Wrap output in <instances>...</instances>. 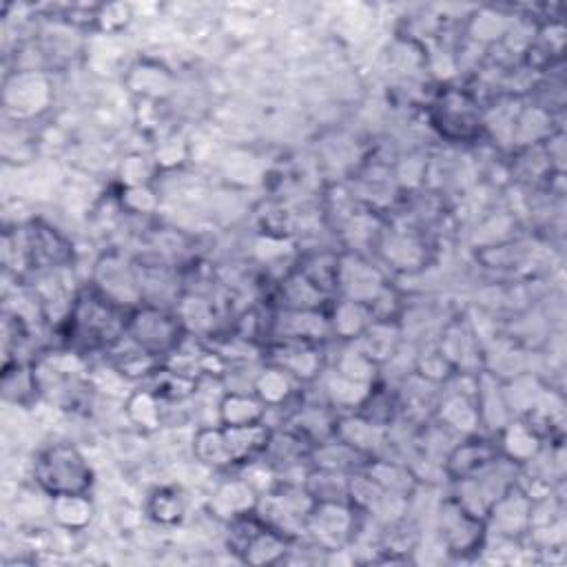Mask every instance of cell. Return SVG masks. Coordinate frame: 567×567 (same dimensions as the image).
<instances>
[{"label":"cell","mask_w":567,"mask_h":567,"mask_svg":"<svg viewBox=\"0 0 567 567\" xmlns=\"http://www.w3.org/2000/svg\"><path fill=\"white\" fill-rule=\"evenodd\" d=\"M120 308L97 290L80 292L69 312V334L91 348L115 343L126 332V319Z\"/></svg>","instance_id":"obj_1"},{"label":"cell","mask_w":567,"mask_h":567,"mask_svg":"<svg viewBox=\"0 0 567 567\" xmlns=\"http://www.w3.org/2000/svg\"><path fill=\"white\" fill-rule=\"evenodd\" d=\"M33 474L40 487L51 496L86 494L93 483L89 463L73 445L66 443H58L40 452L33 465Z\"/></svg>","instance_id":"obj_2"},{"label":"cell","mask_w":567,"mask_h":567,"mask_svg":"<svg viewBox=\"0 0 567 567\" xmlns=\"http://www.w3.org/2000/svg\"><path fill=\"white\" fill-rule=\"evenodd\" d=\"M357 514L352 503H315L306 518V532L319 549H341L354 538Z\"/></svg>","instance_id":"obj_3"},{"label":"cell","mask_w":567,"mask_h":567,"mask_svg":"<svg viewBox=\"0 0 567 567\" xmlns=\"http://www.w3.org/2000/svg\"><path fill=\"white\" fill-rule=\"evenodd\" d=\"M177 330H179V321L155 306L137 308L126 319V334L131 337V341L153 357L177 348L179 343Z\"/></svg>","instance_id":"obj_4"},{"label":"cell","mask_w":567,"mask_h":567,"mask_svg":"<svg viewBox=\"0 0 567 567\" xmlns=\"http://www.w3.org/2000/svg\"><path fill=\"white\" fill-rule=\"evenodd\" d=\"M441 540L450 554L476 551L485 536V518L472 514L456 498H447L439 514Z\"/></svg>","instance_id":"obj_5"},{"label":"cell","mask_w":567,"mask_h":567,"mask_svg":"<svg viewBox=\"0 0 567 567\" xmlns=\"http://www.w3.org/2000/svg\"><path fill=\"white\" fill-rule=\"evenodd\" d=\"M434 126L450 140H470L481 133V113L463 91H445L434 104Z\"/></svg>","instance_id":"obj_6"},{"label":"cell","mask_w":567,"mask_h":567,"mask_svg":"<svg viewBox=\"0 0 567 567\" xmlns=\"http://www.w3.org/2000/svg\"><path fill=\"white\" fill-rule=\"evenodd\" d=\"M221 432L228 447V456L235 465V463L259 461L272 430L264 421H259L248 425H221Z\"/></svg>","instance_id":"obj_7"},{"label":"cell","mask_w":567,"mask_h":567,"mask_svg":"<svg viewBox=\"0 0 567 567\" xmlns=\"http://www.w3.org/2000/svg\"><path fill=\"white\" fill-rule=\"evenodd\" d=\"M494 458H496V450L492 445H487L485 441H467L456 445L447 456V472L458 481L478 472Z\"/></svg>","instance_id":"obj_8"},{"label":"cell","mask_w":567,"mask_h":567,"mask_svg":"<svg viewBox=\"0 0 567 567\" xmlns=\"http://www.w3.org/2000/svg\"><path fill=\"white\" fill-rule=\"evenodd\" d=\"M221 425H248L264 421V403L248 394H226L219 405Z\"/></svg>","instance_id":"obj_9"},{"label":"cell","mask_w":567,"mask_h":567,"mask_svg":"<svg viewBox=\"0 0 567 567\" xmlns=\"http://www.w3.org/2000/svg\"><path fill=\"white\" fill-rule=\"evenodd\" d=\"M195 454L213 465V467H226V465H233L230 456H228V447H226V441H224V432L221 427H208V430H202L195 439Z\"/></svg>","instance_id":"obj_10"},{"label":"cell","mask_w":567,"mask_h":567,"mask_svg":"<svg viewBox=\"0 0 567 567\" xmlns=\"http://www.w3.org/2000/svg\"><path fill=\"white\" fill-rule=\"evenodd\" d=\"M53 514L64 527H82L91 518V503L86 494H66L53 496Z\"/></svg>","instance_id":"obj_11"},{"label":"cell","mask_w":567,"mask_h":567,"mask_svg":"<svg viewBox=\"0 0 567 567\" xmlns=\"http://www.w3.org/2000/svg\"><path fill=\"white\" fill-rule=\"evenodd\" d=\"M148 512L157 523L171 525L184 516V496L173 487L155 489L148 501Z\"/></svg>","instance_id":"obj_12"},{"label":"cell","mask_w":567,"mask_h":567,"mask_svg":"<svg viewBox=\"0 0 567 567\" xmlns=\"http://www.w3.org/2000/svg\"><path fill=\"white\" fill-rule=\"evenodd\" d=\"M255 388L266 403H281L290 394V374L284 368L275 365L257 377Z\"/></svg>","instance_id":"obj_13"}]
</instances>
